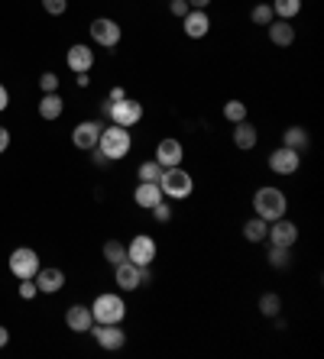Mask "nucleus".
I'll list each match as a JSON object with an SVG mask.
<instances>
[{"instance_id": "nucleus-1", "label": "nucleus", "mask_w": 324, "mask_h": 359, "mask_svg": "<svg viewBox=\"0 0 324 359\" xmlns=\"http://www.w3.org/2000/svg\"><path fill=\"white\" fill-rule=\"evenodd\" d=\"M156 184H159L162 198H172V201H185V198H191V191H195V178L188 175L182 165L162 168V175Z\"/></svg>"}, {"instance_id": "nucleus-2", "label": "nucleus", "mask_w": 324, "mask_h": 359, "mask_svg": "<svg viewBox=\"0 0 324 359\" xmlns=\"http://www.w3.org/2000/svg\"><path fill=\"white\" fill-rule=\"evenodd\" d=\"M253 210H256V217H263L266 224H269V220L285 217V210H289V201H285V194H282L279 188L266 184V188H256V194H253Z\"/></svg>"}, {"instance_id": "nucleus-3", "label": "nucleus", "mask_w": 324, "mask_h": 359, "mask_svg": "<svg viewBox=\"0 0 324 359\" xmlns=\"http://www.w3.org/2000/svg\"><path fill=\"white\" fill-rule=\"evenodd\" d=\"M130 146H133V140H130V130L127 126H117V123H111V126H104L101 130V140H97V149L107 156L111 162H117V159H123L130 152Z\"/></svg>"}, {"instance_id": "nucleus-4", "label": "nucleus", "mask_w": 324, "mask_h": 359, "mask_svg": "<svg viewBox=\"0 0 324 359\" xmlns=\"http://www.w3.org/2000/svg\"><path fill=\"white\" fill-rule=\"evenodd\" d=\"M91 318H94V324H123V318H127V304H123L120 294L104 292V294L94 298Z\"/></svg>"}, {"instance_id": "nucleus-5", "label": "nucleus", "mask_w": 324, "mask_h": 359, "mask_svg": "<svg viewBox=\"0 0 324 359\" xmlns=\"http://www.w3.org/2000/svg\"><path fill=\"white\" fill-rule=\"evenodd\" d=\"M107 117L114 120L117 126H137L143 120V104L133 97H123V100H111V110H107Z\"/></svg>"}, {"instance_id": "nucleus-6", "label": "nucleus", "mask_w": 324, "mask_h": 359, "mask_svg": "<svg viewBox=\"0 0 324 359\" xmlns=\"http://www.w3.org/2000/svg\"><path fill=\"white\" fill-rule=\"evenodd\" d=\"M156 252H159V246H156L153 236H146V233H137L127 243V259L133 266H153Z\"/></svg>"}, {"instance_id": "nucleus-7", "label": "nucleus", "mask_w": 324, "mask_h": 359, "mask_svg": "<svg viewBox=\"0 0 324 359\" xmlns=\"http://www.w3.org/2000/svg\"><path fill=\"white\" fill-rule=\"evenodd\" d=\"M120 36H123V29H120V23L111 17H97L91 23V39L97 42V46H104V49L120 46Z\"/></svg>"}, {"instance_id": "nucleus-8", "label": "nucleus", "mask_w": 324, "mask_h": 359, "mask_svg": "<svg viewBox=\"0 0 324 359\" xmlns=\"http://www.w3.org/2000/svg\"><path fill=\"white\" fill-rule=\"evenodd\" d=\"M10 272L17 278H33L39 272V256L29 246H20V250L10 252Z\"/></svg>"}, {"instance_id": "nucleus-9", "label": "nucleus", "mask_w": 324, "mask_h": 359, "mask_svg": "<svg viewBox=\"0 0 324 359\" xmlns=\"http://www.w3.org/2000/svg\"><path fill=\"white\" fill-rule=\"evenodd\" d=\"M302 165V152L289 149V146H279V149L269 152V168L276 175H295Z\"/></svg>"}, {"instance_id": "nucleus-10", "label": "nucleus", "mask_w": 324, "mask_h": 359, "mask_svg": "<svg viewBox=\"0 0 324 359\" xmlns=\"http://www.w3.org/2000/svg\"><path fill=\"white\" fill-rule=\"evenodd\" d=\"M91 334L97 340V346H104V350H123V343H127V334H123L120 324H94Z\"/></svg>"}, {"instance_id": "nucleus-11", "label": "nucleus", "mask_w": 324, "mask_h": 359, "mask_svg": "<svg viewBox=\"0 0 324 359\" xmlns=\"http://www.w3.org/2000/svg\"><path fill=\"white\" fill-rule=\"evenodd\" d=\"M266 240L273 243V246H289L299 240V226L292 224V220L279 217V220H269V230H266Z\"/></svg>"}, {"instance_id": "nucleus-12", "label": "nucleus", "mask_w": 324, "mask_h": 359, "mask_svg": "<svg viewBox=\"0 0 324 359\" xmlns=\"http://www.w3.org/2000/svg\"><path fill=\"white\" fill-rule=\"evenodd\" d=\"M101 130L104 126L97 120H81V123L72 130V142H75V149H94L97 140H101Z\"/></svg>"}, {"instance_id": "nucleus-13", "label": "nucleus", "mask_w": 324, "mask_h": 359, "mask_svg": "<svg viewBox=\"0 0 324 359\" xmlns=\"http://www.w3.org/2000/svg\"><path fill=\"white\" fill-rule=\"evenodd\" d=\"M182 159H185V146H182L179 140H162L159 146H156V162H159L162 168L182 165Z\"/></svg>"}, {"instance_id": "nucleus-14", "label": "nucleus", "mask_w": 324, "mask_h": 359, "mask_svg": "<svg viewBox=\"0 0 324 359\" xmlns=\"http://www.w3.org/2000/svg\"><path fill=\"white\" fill-rule=\"evenodd\" d=\"M114 282H117L120 292H137L140 288V266H133L130 259L117 262V266H114Z\"/></svg>"}, {"instance_id": "nucleus-15", "label": "nucleus", "mask_w": 324, "mask_h": 359, "mask_svg": "<svg viewBox=\"0 0 324 359\" xmlns=\"http://www.w3.org/2000/svg\"><path fill=\"white\" fill-rule=\"evenodd\" d=\"M182 23H185L188 39H205V36L211 33V20H208L205 10H188L185 17H182Z\"/></svg>"}, {"instance_id": "nucleus-16", "label": "nucleus", "mask_w": 324, "mask_h": 359, "mask_svg": "<svg viewBox=\"0 0 324 359\" xmlns=\"http://www.w3.org/2000/svg\"><path fill=\"white\" fill-rule=\"evenodd\" d=\"M36 288L43 294H55V292H62V285H65V272L62 269H43L39 266V272H36Z\"/></svg>"}, {"instance_id": "nucleus-17", "label": "nucleus", "mask_w": 324, "mask_h": 359, "mask_svg": "<svg viewBox=\"0 0 324 359\" xmlns=\"http://www.w3.org/2000/svg\"><path fill=\"white\" fill-rule=\"evenodd\" d=\"M65 324H69L75 334H88V330L94 327L91 308H85V304H72V308L65 311Z\"/></svg>"}, {"instance_id": "nucleus-18", "label": "nucleus", "mask_w": 324, "mask_h": 359, "mask_svg": "<svg viewBox=\"0 0 324 359\" xmlns=\"http://www.w3.org/2000/svg\"><path fill=\"white\" fill-rule=\"evenodd\" d=\"M266 33H269V42L279 46V49H285V46L295 42V26H292L289 20H273V23L266 26Z\"/></svg>"}, {"instance_id": "nucleus-19", "label": "nucleus", "mask_w": 324, "mask_h": 359, "mask_svg": "<svg viewBox=\"0 0 324 359\" xmlns=\"http://www.w3.org/2000/svg\"><path fill=\"white\" fill-rule=\"evenodd\" d=\"M65 62H69L72 72H78V75H81V72H91V65H94V52L88 49V46H81V42H78V46H72V49H69Z\"/></svg>"}, {"instance_id": "nucleus-20", "label": "nucleus", "mask_w": 324, "mask_h": 359, "mask_svg": "<svg viewBox=\"0 0 324 359\" xmlns=\"http://www.w3.org/2000/svg\"><path fill=\"white\" fill-rule=\"evenodd\" d=\"M133 201H137V208L153 210L156 204L162 201L159 184H156V182H140V184H137V191H133Z\"/></svg>"}, {"instance_id": "nucleus-21", "label": "nucleus", "mask_w": 324, "mask_h": 359, "mask_svg": "<svg viewBox=\"0 0 324 359\" xmlns=\"http://www.w3.org/2000/svg\"><path fill=\"white\" fill-rule=\"evenodd\" d=\"M256 142H259V133H256V126L247 123V120H240L237 130H234V146L247 152V149H253Z\"/></svg>"}, {"instance_id": "nucleus-22", "label": "nucleus", "mask_w": 324, "mask_h": 359, "mask_svg": "<svg viewBox=\"0 0 324 359\" xmlns=\"http://www.w3.org/2000/svg\"><path fill=\"white\" fill-rule=\"evenodd\" d=\"M308 142H311V136H308L305 126H289V130L282 133V146H289V149H295V152H305Z\"/></svg>"}, {"instance_id": "nucleus-23", "label": "nucleus", "mask_w": 324, "mask_h": 359, "mask_svg": "<svg viewBox=\"0 0 324 359\" xmlns=\"http://www.w3.org/2000/svg\"><path fill=\"white\" fill-rule=\"evenodd\" d=\"M62 110H65V104H62L59 94H55V91L43 94V100H39V117H43V120H59Z\"/></svg>"}, {"instance_id": "nucleus-24", "label": "nucleus", "mask_w": 324, "mask_h": 359, "mask_svg": "<svg viewBox=\"0 0 324 359\" xmlns=\"http://www.w3.org/2000/svg\"><path fill=\"white\" fill-rule=\"evenodd\" d=\"M269 7H273L276 20H295L302 13V0H273Z\"/></svg>"}, {"instance_id": "nucleus-25", "label": "nucleus", "mask_w": 324, "mask_h": 359, "mask_svg": "<svg viewBox=\"0 0 324 359\" xmlns=\"http://www.w3.org/2000/svg\"><path fill=\"white\" fill-rule=\"evenodd\" d=\"M266 230H269V224H266L263 217H253L243 224V240L247 243H263L266 240Z\"/></svg>"}, {"instance_id": "nucleus-26", "label": "nucleus", "mask_w": 324, "mask_h": 359, "mask_svg": "<svg viewBox=\"0 0 324 359\" xmlns=\"http://www.w3.org/2000/svg\"><path fill=\"white\" fill-rule=\"evenodd\" d=\"M279 311H282V298L276 292H266L263 298H259V314H263V318H279Z\"/></svg>"}, {"instance_id": "nucleus-27", "label": "nucleus", "mask_w": 324, "mask_h": 359, "mask_svg": "<svg viewBox=\"0 0 324 359\" xmlns=\"http://www.w3.org/2000/svg\"><path fill=\"white\" fill-rule=\"evenodd\" d=\"M104 259L111 262V266L123 262V259H127V246H123L120 240H107V243H104Z\"/></svg>"}, {"instance_id": "nucleus-28", "label": "nucleus", "mask_w": 324, "mask_h": 359, "mask_svg": "<svg viewBox=\"0 0 324 359\" xmlns=\"http://www.w3.org/2000/svg\"><path fill=\"white\" fill-rule=\"evenodd\" d=\"M266 259H269L273 269H289V262H292L289 246H273V243H269V256H266Z\"/></svg>"}, {"instance_id": "nucleus-29", "label": "nucleus", "mask_w": 324, "mask_h": 359, "mask_svg": "<svg viewBox=\"0 0 324 359\" xmlns=\"http://www.w3.org/2000/svg\"><path fill=\"white\" fill-rule=\"evenodd\" d=\"M250 20H253L256 26H269L276 20V13H273V7H269V4H256V7L250 10Z\"/></svg>"}, {"instance_id": "nucleus-30", "label": "nucleus", "mask_w": 324, "mask_h": 359, "mask_svg": "<svg viewBox=\"0 0 324 359\" xmlns=\"http://www.w3.org/2000/svg\"><path fill=\"white\" fill-rule=\"evenodd\" d=\"M224 117L231 120V123L247 120V104H243V100H227V104H224Z\"/></svg>"}, {"instance_id": "nucleus-31", "label": "nucleus", "mask_w": 324, "mask_h": 359, "mask_svg": "<svg viewBox=\"0 0 324 359\" xmlns=\"http://www.w3.org/2000/svg\"><path fill=\"white\" fill-rule=\"evenodd\" d=\"M159 175H162V165L156 159L143 162V165L137 168V178H140V182H159Z\"/></svg>"}, {"instance_id": "nucleus-32", "label": "nucleus", "mask_w": 324, "mask_h": 359, "mask_svg": "<svg viewBox=\"0 0 324 359\" xmlns=\"http://www.w3.org/2000/svg\"><path fill=\"white\" fill-rule=\"evenodd\" d=\"M43 10L49 17H62V13L69 10V0H43Z\"/></svg>"}, {"instance_id": "nucleus-33", "label": "nucleus", "mask_w": 324, "mask_h": 359, "mask_svg": "<svg viewBox=\"0 0 324 359\" xmlns=\"http://www.w3.org/2000/svg\"><path fill=\"white\" fill-rule=\"evenodd\" d=\"M39 88H43V94H52L55 88H59V75H52V72H43V75H39Z\"/></svg>"}, {"instance_id": "nucleus-34", "label": "nucleus", "mask_w": 324, "mask_h": 359, "mask_svg": "<svg viewBox=\"0 0 324 359\" xmlns=\"http://www.w3.org/2000/svg\"><path fill=\"white\" fill-rule=\"evenodd\" d=\"M39 294V288H36V278H20V298H36Z\"/></svg>"}, {"instance_id": "nucleus-35", "label": "nucleus", "mask_w": 324, "mask_h": 359, "mask_svg": "<svg viewBox=\"0 0 324 359\" xmlns=\"http://www.w3.org/2000/svg\"><path fill=\"white\" fill-rule=\"evenodd\" d=\"M153 217L159 220V224H169V220H172V208L166 204V201H159V204L153 208Z\"/></svg>"}, {"instance_id": "nucleus-36", "label": "nucleus", "mask_w": 324, "mask_h": 359, "mask_svg": "<svg viewBox=\"0 0 324 359\" xmlns=\"http://www.w3.org/2000/svg\"><path fill=\"white\" fill-rule=\"evenodd\" d=\"M169 10H172V17H185L188 10V0H169Z\"/></svg>"}, {"instance_id": "nucleus-37", "label": "nucleus", "mask_w": 324, "mask_h": 359, "mask_svg": "<svg viewBox=\"0 0 324 359\" xmlns=\"http://www.w3.org/2000/svg\"><path fill=\"white\" fill-rule=\"evenodd\" d=\"M94 165H97V168H107V165H111V159H107V156H104L97 146H94Z\"/></svg>"}, {"instance_id": "nucleus-38", "label": "nucleus", "mask_w": 324, "mask_h": 359, "mask_svg": "<svg viewBox=\"0 0 324 359\" xmlns=\"http://www.w3.org/2000/svg\"><path fill=\"white\" fill-rule=\"evenodd\" d=\"M7 146H10V130H4V126H0V156L7 152Z\"/></svg>"}, {"instance_id": "nucleus-39", "label": "nucleus", "mask_w": 324, "mask_h": 359, "mask_svg": "<svg viewBox=\"0 0 324 359\" xmlns=\"http://www.w3.org/2000/svg\"><path fill=\"white\" fill-rule=\"evenodd\" d=\"M7 104H10V91L0 84V110H7Z\"/></svg>"}, {"instance_id": "nucleus-40", "label": "nucleus", "mask_w": 324, "mask_h": 359, "mask_svg": "<svg viewBox=\"0 0 324 359\" xmlns=\"http://www.w3.org/2000/svg\"><path fill=\"white\" fill-rule=\"evenodd\" d=\"M208 4H211V0H188V7L191 10H208Z\"/></svg>"}, {"instance_id": "nucleus-41", "label": "nucleus", "mask_w": 324, "mask_h": 359, "mask_svg": "<svg viewBox=\"0 0 324 359\" xmlns=\"http://www.w3.org/2000/svg\"><path fill=\"white\" fill-rule=\"evenodd\" d=\"M123 97H127V91H123V88H114L111 97H107V100H123Z\"/></svg>"}, {"instance_id": "nucleus-42", "label": "nucleus", "mask_w": 324, "mask_h": 359, "mask_svg": "<svg viewBox=\"0 0 324 359\" xmlns=\"http://www.w3.org/2000/svg\"><path fill=\"white\" fill-rule=\"evenodd\" d=\"M10 343V334H7V327H0V350Z\"/></svg>"}, {"instance_id": "nucleus-43", "label": "nucleus", "mask_w": 324, "mask_h": 359, "mask_svg": "<svg viewBox=\"0 0 324 359\" xmlns=\"http://www.w3.org/2000/svg\"><path fill=\"white\" fill-rule=\"evenodd\" d=\"M88 84H91V78H88V72H81L78 75V88H88Z\"/></svg>"}]
</instances>
